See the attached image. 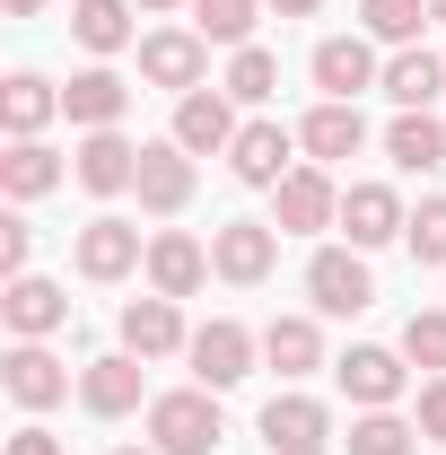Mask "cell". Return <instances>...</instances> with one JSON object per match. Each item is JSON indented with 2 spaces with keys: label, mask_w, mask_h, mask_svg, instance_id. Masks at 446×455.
I'll list each match as a JSON object with an SVG mask.
<instances>
[{
  "label": "cell",
  "mask_w": 446,
  "mask_h": 455,
  "mask_svg": "<svg viewBox=\"0 0 446 455\" xmlns=\"http://www.w3.org/2000/svg\"><path fill=\"white\" fill-rule=\"evenodd\" d=\"M140 211H184L193 202V149L184 140H140Z\"/></svg>",
  "instance_id": "cell-9"
},
{
  "label": "cell",
  "mask_w": 446,
  "mask_h": 455,
  "mask_svg": "<svg viewBox=\"0 0 446 455\" xmlns=\"http://www.w3.org/2000/svg\"><path fill=\"white\" fill-rule=\"evenodd\" d=\"M131 263H149V245H140V228L131 220H88L79 228V272H88V281H123V272H131Z\"/></svg>",
  "instance_id": "cell-13"
},
{
  "label": "cell",
  "mask_w": 446,
  "mask_h": 455,
  "mask_svg": "<svg viewBox=\"0 0 446 455\" xmlns=\"http://www.w3.org/2000/svg\"><path fill=\"white\" fill-rule=\"evenodd\" d=\"M411 447H420V420H402V411L350 420V455H411Z\"/></svg>",
  "instance_id": "cell-30"
},
{
  "label": "cell",
  "mask_w": 446,
  "mask_h": 455,
  "mask_svg": "<svg viewBox=\"0 0 446 455\" xmlns=\"http://www.w3.org/2000/svg\"><path fill=\"white\" fill-rule=\"evenodd\" d=\"M27 254H36V228H27L18 211H9V220H0V272L18 281V272H27Z\"/></svg>",
  "instance_id": "cell-35"
},
{
  "label": "cell",
  "mask_w": 446,
  "mask_h": 455,
  "mask_svg": "<svg viewBox=\"0 0 446 455\" xmlns=\"http://www.w3.org/2000/svg\"><path fill=\"white\" fill-rule=\"evenodd\" d=\"M0 315H9V333H18V341H44L53 324H70V289L36 281V272H18V281H9V298H0Z\"/></svg>",
  "instance_id": "cell-15"
},
{
  "label": "cell",
  "mask_w": 446,
  "mask_h": 455,
  "mask_svg": "<svg viewBox=\"0 0 446 455\" xmlns=\"http://www.w3.org/2000/svg\"><path fill=\"white\" fill-rule=\"evenodd\" d=\"M263 359H272L280 377H307V368H324V333L307 315H272L263 324Z\"/></svg>",
  "instance_id": "cell-27"
},
{
  "label": "cell",
  "mask_w": 446,
  "mask_h": 455,
  "mask_svg": "<svg viewBox=\"0 0 446 455\" xmlns=\"http://www.w3.org/2000/svg\"><path fill=\"white\" fill-rule=\"evenodd\" d=\"M202 70H211V36H202V27L140 36V79H149V88H175V97H193V88H202Z\"/></svg>",
  "instance_id": "cell-3"
},
{
  "label": "cell",
  "mask_w": 446,
  "mask_h": 455,
  "mask_svg": "<svg viewBox=\"0 0 446 455\" xmlns=\"http://www.w3.org/2000/svg\"><path fill=\"white\" fill-rule=\"evenodd\" d=\"M254 9H263V0H193V27H202L211 44H245V36H254Z\"/></svg>",
  "instance_id": "cell-32"
},
{
  "label": "cell",
  "mask_w": 446,
  "mask_h": 455,
  "mask_svg": "<svg viewBox=\"0 0 446 455\" xmlns=\"http://www.w3.org/2000/svg\"><path fill=\"white\" fill-rule=\"evenodd\" d=\"M263 447L272 455H324L333 447V411L315 395H272L263 403Z\"/></svg>",
  "instance_id": "cell-5"
},
{
  "label": "cell",
  "mask_w": 446,
  "mask_h": 455,
  "mask_svg": "<svg viewBox=\"0 0 446 455\" xmlns=\"http://www.w3.org/2000/svg\"><path fill=\"white\" fill-rule=\"evenodd\" d=\"M9 455H61V438H53V429H36V420H27V429L9 438Z\"/></svg>",
  "instance_id": "cell-37"
},
{
  "label": "cell",
  "mask_w": 446,
  "mask_h": 455,
  "mask_svg": "<svg viewBox=\"0 0 446 455\" xmlns=\"http://www.w3.org/2000/svg\"><path fill=\"white\" fill-rule=\"evenodd\" d=\"M402 236H411V254H420V263H446V202H420Z\"/></svg>",
  "instance_id": "cell-34"
},
{
  "label": "cell",
  "mask_w": 446,
  "mask_h": 455,
  "mask_svg": "<svg viewBox=\"0 0 446 455\" xmlns=\"http://www.w3.org/2000/svg\"><path fill=\"white\" fill-rule=\"evenodd\" d=\"M219 438H227V420H219V395L211 386H184V395L149 403V447L158 455H211Z\"/></svg>",
  "instance_id": "cell-1"
},
{
  "label": "cell",
  "mask_w": 446,
  "mask_h": 455,
  "mask_svg": "<svg viewBox=\"0 0 446 455\" xmlns=\"http://www.w3.org/2000/svg\"><path fill=\"white\" fill-rule=\"evenodd\" d=\"M70 175H79L97 202H114V193H131V184H140V149H131L123 132H88V140L70 149Z\"/></svg>",
  "instance_id": "cell-8"
},
{
  "label": "cell",
  "mask_w": 446,
  "mask_h": 455,
  "mask_svg": "<svg viewBox=\"0 0 446 455\" xmlns=\"http://www.w3.org/2000/svg\"><path fill=\"white\" fill-rule=\"evenodd\" d=\"M131 9H184V0H131Z\"/></svg>",
  "instance_id": "cell-40"
},
{
  "label": "cell",
  "mask_w": 446,
  "mask_h": 455,
  "mask_svg": "<svg viewBox=\"0 0 446 455\" xmlns=\"http://www.w3.org/2000/svg\"><path fill=\"white\" fill-rule=\"evenodd\" d=\"M307 298H315L324 315H359V307H377V281H368L359 245H324V254L307 263Z\"/></svg>",
  "instance_id": "cell-4"
},
{
  "label": "cell",
  "mask_w": 446,
  "mask_h": 455,
  "mask_svg": "<svg viewBox=\"0 0 446 455\" xmlns=\"http://www.w3.org/2000/svg\"><path fill=\"white\" fill-rule=\"evenodd\" d=\"M429 18H438V27H446V0H429Z\"/></svg>",
  "instance_id": "cell-41"
},
{
  "label": "cell",
  "mask_w": 446,
  "mask_h": 455,
  "mask_svg": "<svg viewBox=\"0 0 446 455\" xmlns=\"http://www.w3.org/2000/svg\"><path fill=\"white\" fill-rule=\"evenodd\" d=\"M280 18H315V9H324V0H272Z\"/></svg>",
  "instance_id": "cell-38"
},
{
  "label": "cell",
  "mask_w": 446,
  "mask_h": 455,
  "mask_svg": "<svg viewBox=\"0 0 446 455\" xmlns=\"http://www.w3.org/2000/svg\"><path fill=\"white\" fill-rule=\"evenodd\" d=\"M114 455H158V447H114Z\"/></svg>",
  "instance_id": "cell-42"
},
{
  "label": "cell",
  "mask_w": 446,
  "mask_h": 455,
  "mask_svg": "<svg viewBox=\"0 0 446 455\" xmlns=\"http://www.w3.org/2000/svg\"><path fill=\"white\" fill-rule=\"evenodd\" d=\"M0 386H9V395L27 403V411H53V403L70 395V368H61V359L44 350V341H18V350L0 359Z\"/></svg>",
  "instance_id": "cell-10"
},
{
  "label": "cell",
  "mask_w": 446,
  "mask_h": 455,
  "mask_svg": "<svg viewBox=\"0 0 446 455\" xmlns=\"http://www.w3.org/2000/svg\"><path fill=\"white\" fill-rule=\"evenodd\" d=\"M211 281V254H202V245H193V236H149V289H158V298H193V289Z\"/></svg>",
  "instance_id": "cell-22"
},
{
  "label": "cell",
  "mask_w": 446,
  "mask_h": 455,
  "mask_svg": "<svg viewBox=\"0 0 446 455\" xmlns=\"http://www.w3.org/2000/svg\"><path fill=\"white\" fill-rule=\"evenodd\" d=\"M289 149H298V132H280V123H245L236 149H227V175H236V184H280V175H289Z\"/></svg>",
  "instance_id": "cell-20"
},
{
  "label": "cell",
  "mask_w": 446,
  "mask_h": 455,
  "mask_svg": "<svg viewBox=\"0 0 446 455\" xmlns=\"http://www.w3.org/2000/svg\"><path fill=\"white\" fill-rule=\"evenodd\" d=\"M254 350H263V341L245 333L236 315H211L202 333L184 341V359H193V386H211V395H227V386H245V377H254Z\"/></svg>",
  "instance_id": "cell-2"
},
{
  "label": "cell",
  "mask_w": 446,
  "mask_h": 455,
  "mask_svg": "<svg viewBox=\"0 0 446 455\" xmlns=\"http://www.w3.org/2000/svg\"><path fill=\"white\" fill-rule=\"evenodd\" d=\"M36 9H44V0H9V18H36Z\"/></svg>",
  "instance_id": "cell-39"
},
{
  "label": "cell",
  "mask_w": 446,
  "mask_h": 455,
  "mask_svg": "<svg viewBox=\"0 0 446 455\" xmlns=\"http://www.w3.org/2000/svg\"><path fill=\"white\" fill-rule=\"evenodd\" d=\"M123 106H131V88H123L114 70H79V79L61 88V114H70L79 132H114V123H123Z\"/></svg>",
  "instance_id": "cell-21"
},
{
  "label": "cell",
  "mask_w": 446,
  "mask_h": 455,
  "mask_svg": "<svg viewBox=\"0 0 446 455\" xmlns=\"http://www.w3.org/2000/svg\"><path fill=\"white\" fill-rule=\"evenodd\" d=\"M70 36H79L88 53H123V44H131V0H79V9H70Z\"/></svg>",
  "instance_id": "cell-28"
},
{
  "label": "cell",
  "mask_w": 446,
  "mask_h": 455,
  "mask_svg": "<svg viewBox=\"0 0 446 455\" xmlns=\"http://www.w3.org/2000/svg\"><path fill=\"white\" fill-rule=\"evenodd\" d=\"M402 359H411V368H438V377H446V307H420V315L402 324Z\"/></svg>",
  "instance_id": "cell-33"
},
{
  "label": "cell",
  "mask_w": 446,
  "mask_h": 455,
  "mask_svg": "<svg viewBox=\"0 0 446 455\" xmlns=\"http://www.w3.org/2000/svg\"><path fill=\"white\" fill-rule=\"evenodd\" d=\"M377 79V53H368V36H324L315 44V88L341 97V106H359V88Z\"/></svg>",
  "instance_id": "cell-19"
},
{
  "label": "cell",
  "mask_w": 446,
  "mask_h": 455,
  "mask_svg": "<svg viewBox=\"0 0 446 455\" xmlns=\"http://www.w3.org/2000/svg\"><path fill=\"white\" fill-rule=\"evenodd\" d=\"M272 263H280V236L263 220H227L219 236H211V272L236 289H254V281H272Z\"/></svg>",
  "instance_id": "cell-6"
},
{
  "label": "cell",
  "mask_w": 446,
  "mask_h": 455,
  "mask_svg": "<svg viewBox=\"0 0 446 455\" xmlns=\"http://www.w3.org/2000/svg\"><path fill=\"white\" fill-rule=\"evenodd\" d=\"M438 88H446V61L438 53H411V44H402V53L386 61V97L402 114H429V106H438Z\"/></svg>",
  "instance_id": "cell-25"
},
{
  "label": "cell",
  "mask_w": 446,
  "mask_h": 455,
  "mask_svg": "<svg viewBox=\"0 0 446 455\" xmlns=\"http://www.w3.org/2000/svg\"><path fill=\"white\" fill-rule=\"evenodd\" d=\"M341 228H350V245H359V254H377V245H394L411 220H402L394 184H350V193H341Z\"/></svg>",
  "instance_id": "cell-14"
},
{
  "label": "cell",
  "mask_w": 446,
  "mask_h": 455,
  "mask_svg": "<svg viewBox=\"0 0 446 455\" xmlns=\"http://www.w3.org/2000/svg\"><path fill=\"white\" fill-rule=\"evenodd\" d=\"M184 315H175V298H158V289H149V298H131V307H123V350H131V359H167V350H184Z\"/></svg>",
  "instance_id": "cell-16"
},
{
  "label": "cell",
  "mask_w": 446,
  "mask_h": 455,
  "mask_svg": "<svg viewBox=\"0 0 446 455\" xmlns=\"http://www.w3.org/2000/svg\"><path fill=\"white\" fill-rule=\"evenodd\" d=\"M298 149H307L315 167H341V158H359V149H368V123H359V106L324 97V106L298 123Z\"/></svg>",
  "instance_id": "cell-12"
},
{
  "label": "cell",
  "mask_w": 446,
  "mask_h": 455,
  "mask_svg": "<svg viewBox=\"0 0 446 455\" xmlns=\"http://www.w3.org/2000/svg\"><path fill=\"white\" fill-rule=\"evenodd\" d=\"M61 175H70V167H61L44 140H9V158H0V193H9V202H36V193H53Z\"/></svg>",
  "instance_id": "cell-26"
},
{
  "label": "cell",
  "mask_w": 446,
  "mask_h": 455,
  "mask_svg": "<svg viewBox=\"0 0 446 455\" xmlns=\"http://www.w3.org/2000/svg\"><path fill=\"white\" fill-rule=\"evenodd\" d=\"M386 158H394L402 175H429V167H446V123H438V114H394Z\"/></svg>",
  "instance_id": "cell-24"
},
{
  "label": "cell",
  "mask_w": 446,
  "mask_h": 455,
  "mask_svg": "<svg viewBox=\"0 0 446 455\" xmlns=\"http://www.w3.org/2000/svg\"><path fill=\"white\" fill-rule=\"evenodd\" d=\"M341 395L359 403V411H394V395H402V359L377 350V341H359V350L341 359Z\"/></svg>",
  "instance_id": "cell-18"
},
{
  "label": "cell",
  "mask_w": 446,
  "mask_h": 455,
  "mask_svg": "<svg viewBox=\"0 0 446 455\" xmlns=\"http://www.w3.org/2000/svg\"><path fill=\"white\" fill-rule=\"evenodd\" d=\"M236 132H245V123L227 114L219 88H193V97H175V132H167V140H184L193 158H211V149H236Z\"/></svg>",
  "instance_id": "cell-11"
},
{
  "label": "cell",
  "mask_w": 446,
  "mask_h": 455,
  "mask_svg": "<svg viewBox=\"0 0 446 455\" xmlns=\"http://www.w3.org/2000/svg\"><path fill=\"white\" fill-rule=\"evenodd\" d=\"M359 18H368L377 44H411V36L429 27V0H359Z\"/></svg>",
  "instance_id": "cell-31"
},
{
  "label": "cell",
  "mask_w": 446,
  "mask_h": 455,
  "mask_svg": "<svg viewBox=\"0 0 446 455\" xmlns=\"http://www.w3.org/2000/svg\"><path fill=\"white\" fill-rule=\"evenodd\" d=\"M272 202H280V236H307V228H333L341 220V193H333L324 167H289L272 184Z\"/></svg>",
  "instance_id": "cell-7"
},
{
  "label": "cell",
  "mask_w": 446,
  "mask_h": 455,
  "mask_svg": "<svg viewBox=\"0 0 446 455\" xmlns=\"http://www.w3.org/2000/svg\"><path fill=\"white\" fill-rule=\"evenodd\" d=\"M53 114H61V88H53V79H36V70H18V79L0 88V123H9V140H36Z\"/></svg>",
  "instance_id": "cell-23"
},
{
  "label": "cell",
  "mask_w": 446,
  "mask_h": 455,
  "mask_svg": "<svg viewBox=\"0 0 446 455\" xmlns=\"http://www.w3.org/2000/svg\"><path fill=\"white\" fill-rule=\"evenodd\" d=\"M227 97H236V106H272V97H280V61L263 53V44H236V61H227Z\"/></svg>",
  "instance_id": "cell-29"
},
{
  "label": "cell",
  "mask_w": 446,
  "mask_h": 455,
  "mask_svg": "<svg viewBox=\"0 0 446 455\" xmlns=\"http://www.w3.org/2000/svg\"><path fill=\"white\" fill-rule=\"evenodd\" d=\"M79 403H88L97 420H123V411H140V359H131V350H114V359H88V368H79Z\"/></svg>",
  "instance_id": "cell-17"
},
{
  "label": "cell",
  "mask_w": 446,
  "mask_h": 455,
  "mask_svg": "<svg viewBox=\"0 0 446 455\" xmlns=\"http://www.w3.org/2000/svg\"><path fill=\"white\" fill-rule=\"evenodd\" d=\"M411 420H420V438H429V447H446V377L420 386V411H411Z\"/></svg>",
  "instance_id": "cell-36"
}]
</instances>
